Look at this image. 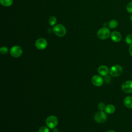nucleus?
Instances as JSON below:
<instances>
[{"mask_svg": "<svg viewBox=\"0 0 132 132\" xmlns=\"http://www.w3.org/2000/svg\"><path fill=\"white\" fill-rule=\"evenodd\" d=\"M92 84L97 87L101 86L104 82L103 78L100 75H94L92 78Z\"/></svg>", "mask_w": 132, "mask_h": 132, "instance_id": "nucleus-9", "label": "nucleus"}, {"mask_svg": "<svg viewBox=\"0 0 132 132\" xmlns=\"http://www.w3.org/2000/svg\"><path fill=\"white\" fill-rule=\"evenodd\" d=\"M23 51L22 48L18 45H14L12 46L10 50V55L15 58L20 57L22 54Z\"/></svg>", "mask_w": 132, "mask_h": 132, "instance_id": "nucleus-6", "label": "nucleus"}, {"mask_svg": "<svg viewBox=\"0 0 132 132\" xmlns=\"http://www.w3.org/2000/svg\"><path fill=\"white\" fill-rule=\"evenodd\" d=\"M129 53L132 57V44H130L129 46Z\"/></svg>", "mask_w": 132, "mask_h": 132, "instance_id": "nucleus-22", "label": "nucleus"}, {"mask_svg": "<svg viewBox=\"0 0 132 132\" xmlns=\"http://www.w3.org/2000/svg\"><path fill=\"white\" fill-rule=\"evenodd\" d=\"M131 78H132V74H131Z\"/></svg>", "mask_w": 132, "mask_h": 132, "instance_id": "nucleus-26", "label": "nucleus"}, {"mask_svg": "<svg viewBox=\"0 0 132 132\" xmlns=\"http://www.w3.org/2000/svg\"><path fill=\"white\" fill-rule=\"evenodd\" d=\"M8 51H9V50H8V47H7L6 46H3V47H1V48H0V53H1V54H3V55L7 54L8 53Z\"/></svg>", "mask_w": 132, "mask_h": 132, "instance_id": "nucleus-18", "label": "nucleus"}, {"mask_svg": "<svg viewBox=\"0 0 132 132\" xmlns=\"http://www.w3.org/2000/svg\"><path fill=\"white\" fill-rule=\"evenodd\" d=\"M38 131H39V132H50V130H49L48 128L46 126H44L40 127Z\"/></svg>", "mask_w": 132, "mask_h": 132, "instance_id": "nucleus-19", "label": "nucleus"}, {"mask_svg": "<svg viewBox=\"0 0 132 132\" xmlns=\"http://www.w3.org/2000/svg\"><path fill=\"white\" fill-rule=\"evenodd\" d=\"M1 4L5 7H9L13 3V0H0Z\"/></svg>", "mask_w": 132, "mask_h": 132, "instance_id": "nucleus-14", "label": "nucleus"}, {"mask_svg": "<svg viewBox=\"0 0 132 132\" xmlns=\"http://www.w3.org/2000/svg\"><path fill=\"white\" fill-rule=\"evenodd\" d=\"M118 24V22L116 20H111L108 23V27L111 29L115 28L117 27Z\"/></svg>", "mask_w": 132, "mask_h": 132, "instance_id": "nucleus-15", "label": "nucleus"}, {"mask_svg": "<svg viewBox=\"0 0 132 132\" xmlns=\"http://www.w3.org/2000/svg\"><path fill=\"white\" fill-rule=\"evenodd\" d=\"M97 72L100 75L106 76L109 73V70L107 66L105 65H102L98 68Z\"/></svg>", "mask_w": 132, "mask_h": 132, "instance_id": "nucleus-11", "label": "nucleus"}, {"mask_svg": "<svg viewBox=\"0 0 132 132\" xmlns=\"http://www.w3.org/2000/svg\"><path fill=\"white\" fill-rule=\"evenodd\" d=\"M124 104L128 108H132V96H127L124 100Z\"/></svg>", "mask_w": 132, "mask_h": 132, "instance_id": "nucleus-12", "label": "nucleus"}, {"mask_svg": "<svg viewBox=\"0 0 132 132\" xmlns=\"http://www.w3.org/2000/svg\"><path fill=\"white\" fill-rule=\"evenodd\" d=\"M125 42L128 44H132V34H129L126 37Z\"/></svg>", "mask_w": 132, "mask_h": 132, "instance_id": "nucleus-17", "label": "nucleus"}, {"mask_svg": "<svg viewBox=\"0 0 132 132\" xmlns=\"http://www.w3.org/2000/svg\"><path fill=\"white\" fill-rule=\"evenodd\" d=\"M130 20H131V21L132 22V14L130 15Z\"/></svg>", "mask_w": 132, "mask_h": 132, "instance_id": "nucleus-25", "label": "nucleus"}, {"mask_svg": "<svg viewBox=\"0 0 132 132\" xmlns=\"http://www.w3.org/2000/svg\"><path fill=\"white\" fill-rule=\"evenodd\" d=\"M58 123L57 118L55 116H48L46 119V124L48 127L53 129L56 127Z\"/></svg>", "mask_w": 132, "mask_h": 132, "instance_id": "nucleus-3", "label": "nucleus"}, {"mask_svg": "<svg viewBox=\"0 0 132 132\" xmlns=\"http://www.w3.org/2000/svg\"><path fill=\"white\" fill-rule=\"evenodd\" d=\"M35 45L36 48L38 50H42L46 47L47 45V42L45 39L39 38L36 40L35 42Z\"/></svg>", "mask_w": 132, "mask_h": 132, "instance_id": "nucleus-8", "label": "nucleus"}, {"mask_svg": "<svg viewBox=\"0 0 132 132\" xmlns=\"http://www.w3.org/2000/svg\"><path fill=\"white\" fill-rule=\"evenodd\" d=\"M53 132H58V129L57 128L55 127L54 128H53Z\"/></svg>", "mask_w": 132, "mask_h": 132, "instance_id": "nucleus-23", "label": "nucleus"}, {"mask_svg": "<svg viewBox=\"0 0 132 132\" xmlns=\"http://www.w3.org/2000/svg\"><path fill=\"white\" fill-rule=\"evenodd\" d=\"M54 34L58 37L64 36L67 32L65 27L62 24H57L54 26L53 28Z\"/></svg>", "mask_w": 132, "mask_h": 132, "instance_id": "nucleus-1", "label": "nucleus"}, {"mask_svg": "<svg viewBox=\"0 0 132 132\" xmlns=\"http://www.w3.org/2000/svg\"><path fill=\"white\" fill-rule=\"evenodd\" d=\"M115 110H116V108L112 104H109L107 105L105 109V111L106 113L108 114L113 113L115 111Z\"/></svg>", "mask_w": 132, "mask_h": 132, "instance_id": "nucleus-13", "label": "nucleus"}, {"mask_svg": "<svg viewBox=\"0 0 132 132\" xmlns=\"http://www.w3.org/2000/svg\"><path fill=\"white\" fill-rule=\"evenodd\" d=\"M123 72L122 67L118 64L112 66L109 70V73L111 76L118 77Z\"/></svg>", "mask_w": 132, "mask_h": 132, "instance_id": "nucleus-4", "label": "nucleus"}, {"mask_svg": "<svg viewBox=\"0 0 132 132\" xmlns=\"http://www.w3.org/2000/svg\"><path fill=\"white\" fill-rule=\"evenodd\" d=\"M111 40L114 42H119L122 39L121 34L117 31H113L110 35Z\"/></svg>", "mask_w": 132, "mask_h": 132, "instance_id": "nucleus-10", "label": "nucleus"}, {"mask_svg": "<svg viewBox=\"0 0 132 132\" xmlns=\"http://www.w3.org/2000/svg\"><path fill=\"white\" fill-rule=\"evenodd\" d=\"M107 132H116V131H114V130H110L107 131Z\"/></svg>", "mask_w": 132, "mask_h": 132, "instance_id": "nucleus-24", "label": "nucleus"}, {"mask_svg": "<svg viewBox=\"0 0 132 132\" xmlns=\"http://www.w3.org/2000/svg\"><path fill=\"white\" fill-rule=\"evenodd\" d=\"M94 120L96 122L99 123L105 122L107 120V114L106 112L101 110L96 112L94 115Z\"/></svg>", "mask_w": 132, "mask_h": 132, "instance_id": "nucleus-5", "label": "nucleus"}, {"mask_svg": "<svg viewBox=\"0 0 132 132\" xmlns=\"http://www.w3.org/2000/svg\"><path fill=\"white\" fill-rule=\"evenodd\" d=\"M97 107H98V108L100 110H105V107H106V106H105V103H103V102H101V103H100L98 104Z\"/></svg>", "mask_w": 132, "mask_h": 132, "instance_id": "nucleus-21", "label": "nucleus"}, {"mask_svg": "<svg viewBox=\"0 0 132 132\" xmlns=\"http://www.w3.org/2000/svg\"><path fill=\"white\" fill-rule=\"evenodd\" d=\"M122 91L126 93H132V80H127L124 82L121 86Z\"/></svg>", "mask_w": 132, "mask_h": 132, "instance_id": "nucleus-7", "label": "nucleus"}, {"mask_svg": "<svg viewBox=\"0 0 132 132\" xmlns=\"http://www.w3.org/2000/svg\"><path fill=\"white\" fill-rule=\"evenodd\" d=\"M110 35V30L106 27H103L100 29L97 32V37L101 40H105L108 38Z\"/></svg>", "mask_w": 132, "mask_h": 132, "instance_id": "nucleus-2", "label": "nucleus"}, {"mask_svg": "<svg viewBox=\"0 0 132 132\" xmlns=\"http://www.w3.org/2000/svg\"><path fill=\"white\" fill-rule=\"evenodd\" d=\"M126 10L129 13H132V1L129 2L126 6Z\"/></svg>", "mask_w": 132, "mask_h": 132, "instance_id": "nucleus-20", "label": "nucleus"}, {"mask_svg": "<svg viewBox=\"0 0 132 132\" xmlns=\"http://www.w3.org/2000/svg\"><path fill=\"white\" fill-rule=\"evenodd\" d=\"M56 21H57L56 18L54 16H51L48 19V23L51 26L55 25L56 23Z\"/></svg>", "mask_w": 132, "mask_h": 132, "instance_id": "nucleus-16", "label": "nucleus"}]
</instances>
